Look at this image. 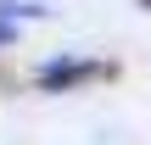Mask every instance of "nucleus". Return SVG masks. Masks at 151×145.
Here are the masks:
<instances>
[{
  "label": "nucleus",
  "instance_id": "obj_1",
  "mask_svg": "<svg viewBox=\"0 0 151 145\" xmlns=\"http://www.w3.org/2000/svg\"><path fill=\"white\" fill-rule=\"evenodd\" d=\"M101 73H112L106 61H84V56H50L45 67H39V89H78V84H90V78H101Z\"/></svg>",
  "mask_w": 151,
  "mask_h": 145
},
{
  "label": "nucleus",
  "instance_id": "obj_2",
  "mask_svg": "<svg viewBox=\"0 0 151 145\" xmlns=\"http://www.w3.org/2000/svg\"><path fill=\"white\" fill-rule=\"evenodd\" d=\"M146 6H151V0H146Z\"/></svg>",
  "mask_w": 151,
  "mask_h": 145
}]
</instances>
